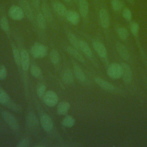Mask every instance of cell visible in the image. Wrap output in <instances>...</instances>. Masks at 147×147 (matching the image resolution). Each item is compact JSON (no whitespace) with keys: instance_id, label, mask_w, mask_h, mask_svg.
<instances>
[{"instance_id":"obj_1","label":"cell","mask_w":147,"mask_h":147,"mask_svg":"<svg viewBox=\"0 0 147 147\" xmlns=\"http://www.w3.org/2000/svg\"><path fill=\"white\" fill-rule=\"evenodd\" d=\"M30 52L34 58H42L47 54V48L41 43L36 42L32 46Z\"/></svg>"},{"instance_id":"obj_2","label":"cell","mask_w":147,"mask_h":147,"mask_svg":"<svg viewBox=\"0 0 147 147\" xmlns=\"http://www.w3.org/2000/svg\"><path fill=\"white\" fill-rule=\"evenodd\" d=\"M1 115L4 121L12 130L14 131H18L19 130L20 126L18 122L13 114L7 111H2Z\"/></svg>"},{"instance_id":"obj_3","label":"cell","mask_w":147,"mask_h":147,"mask_svg":"<svg viewBox=\"0 0 147 147\" xmlns=\"http://www.w3.org/2000/svg\"><path fill=\"white\" fill-rule=\"evenodd\" d=\"M108 76L112 79H119L122 77V68L121 64L118 63H112L107 70Z\"/></svg>"},{"instance_id":"obj_4","label":"cell","mask_w":147,"mask_h":147,"mask_svg":"<svg viewBox=\"0 0 147 147\" xmlns=\"http://www.w3.org/2000/svg\"><path fill=\"white\" fill-rule=\"evenodd\" d=\"M42 99L45 104L48 107L55 106L57 105L59 100L57 95L52 90L45 92Z\"/></svg>"},{"instance_id":"obj_5","label":"cell","mask_w":147,"mask_h":147,"mask_svg":"<svg viewBox=\"0 0 147 147\" xmlns=\"http://www.w3.org/2000/svg\"><path fill=\"white\" fill-rule=\"evenodd\" d=\"M9 15L12 20L16 21L21 20L25 16L21 7L17 5H13L9 8Z\"/></svg>"},{"instance_id":"obj_6","label":"cell","mask_w":147,"mask_h":147,"mask_svg":"<svg viewBox=\"0 0 147 147\" xmlns=\"http://www.w3.org/2000/svg\"><path fill=\"white\" fill-rule=\"evenodd\" d=\"M20 5L24 14L26 16L28 20L32 21L34 18V14L29 3L26 0H21L20 1Z\"/></svg>"},{"instance_id":"obj_7","label":"cell","mask_w":147,"mask_h":147,"mask_svg":"<svg viewBox=\"0 0 147 147\" xmlns=\"http://www.w3.org/2000/svg\"><path fill=\"white\" fill-rule=\"evenodd\" d=\"M40 123L42 129L46 131H50L53 126L51 118L46 114H44L41 116Z\"/></svg>"},{"instance_id":"obj_8","label":"cell","mask_w":147,"mask_h":147,"mask_svg":"<svg viewBox=\"0 0 147 147\" xmlns=\"http://www.w3.org/2000/svg\"><path fill=\"white\" fill-rule=\"evenodd\" d=\"M121 64L122 68V77L123 80L126 83H130L132 79L131 70L127 64L122 63Z\"/></svg>"},{"instance_id":"obj_9","label":"cell","mask_w":147,"mask_h":147,"mask_svg":"<svg viewBox=\"0 0 147 147\" xmlns=\"http://www.w3.org/2000/svg\"><path fill=\"white\" fill-rule=\"evenodd\" d=\"M21 65L24 71H27L29 67V54L25 49H21Z\"/></svg>"},{"instance_id":"obj_10","label":"cell","mask_w":147,"mask_h":147,"mask_svg":"<svg viewBox=\"0 0 147 147\" xmlns=\"http://www.w3.org/2000/svg\"><path fill=\"white\" fill-rule=\"evenodd\" d=\"M101 26L103 28H107L110 24L109 14L105 9H101L99 13Z\"/></svg>"},{"instance_id":"obj_11","label":"cell","mask_w":147,"mask_h":147,"mask_svg":"<svg viewBox=\"0 0 147 147\" xmlns=\"http://www.w3.org/2000/svg\"><path fill=\"white\" fill-rule=\"evenodd\" d=\"M26 122L29 128H36L38 125V119L33 112H29L27 114Z\"/></svg>"},{"instance_id":"obj_12","label":"cell","mask_w":147,"mask_h":147,"mask_svg":"<svg viewBox=\"0 0 147 147\" xmlns=\"http://www.w3.org/2000/svg\"><path fill=\"white\" fill-rule=\"evenodd\" d=\"M95 81L96 83L102 89L107 91H110L112 92L114 91L115 87L114 86H113L111 84L109 83L108 82L100 78H95Z\"/></svg>"},{"instance_id":"obj_13","label":"cell","mask_w":147,"mask_h":147,"mask_svg":"<svg viewBox=\"0 0 147 147\" xmlns=\"http://www.w3.org/2000/svg\"><path fill=\"white\" fill-rule=\"evenodd\" d=\"M92 45L94 49L100 57L102 58H105L106 57L107 51L105 45L102 43L97 41H95L93 42Z\"/></svg>"},{"instance_id":"obj_14","label":"cell","mask_w":147,"mask_h":147,"mask_svg":"<svg viewBox=\"0 0 147 147\" xmlns=\"http://www.w3.org/2000/svg\"><path fill=\"white\" fill-rule=\"evenodd\" d=\"M65 17L71 24L75 25H77L80 20L79 14L77 12L72 10H67Z\"/></svg>"},{"instance_id":"obj_15","label":"cell","mask_w":147,"mask_h":147,"mask_svg":"<svg viewBox=\"0 0 147 147\" xmlns=\"http://www.w3.org/2000/svg\"><path fill=\"white\" fill-rule=\"evenodd\" d=\"M67 51L68 52V53L69 55H71L72 56H73L77 60H78L82 63H84L85 61V60H84L83 56L79 52L78 49L75 48L74 47H71V46L67 47Z\"/></svg>"},{"instance_id":"obj_16","label":"cell","mask_w":147,"mask_h":147,"mask_svg":"<svg viewBox=\"0 0 147 147\" xmlns=\"http://www.w3.org/2000/svg\"><path fill=\"white\" fill-rule=\"evenodd\" d=\"M53 7L57 14L60 16H65L67 10L63 3L59 2H55L53 3Z\"/></svg>"},{"instance_id":"obj_17","label":"cell","mask_w":147,"mask_h":147,"mask_svg":"<svg viewBox=\"0 0 147 147\" xmlns=\"http://www.w3.org/2000/svg\"><path fill=\"white\" fill-rule=\"evenodd\" d=\"M117 49L122 59L125 60H128L130 59L129 52L126 47L121 43L117 44Z\"/></svg>"},{"instance_id":"obj_18","label":"cell","mask_w":147,"mask_h":147,"mask_svg":"<svg viewBox=\"0 0 147 147\" xmlns=\"http://www.w3.org/2000/svg\"><path fill=\"white\" fill-rule=\"evenodd\" d=\"M70 108V104L66 101L60 102L57 106V113L59 115H65Z\"/></svg>"},{"instance_id":"obj_19","label":"cell","mask_w":147,"mask_h":147,"mask_svg":"<svg viewBox=\"0 0 147 147\" xmlns=\"http://www.w3.org/2000/svg\"><path fill=\"white\" fill-rule=\"evenodd\" d=\"M79 9L80 15L83 17H86L88 12V3L87 0H79Z\"/></svg>"},{"instance_id":"obj_20","label":"cell","mask_w":147,"mask_h":147,"mask_svg":"<svg viewBox=\"0 0 147 147\" xmlns=\"http://www.w3.org/2000/svg\"><path fill=\"white\" fill-rule=\"evenodd\" d=\"M62 79L67 84H71L74 82V78L70 69L66 68L62 73Z\"/></svg>"},{"instance_id":"obj_21","label":"cell","mask_w":147,"mask_h":147,"mask_svg":"<svg viewBox=\"0 0 147 147\" xmlns=\"http://www.w3.org/2000/svg\"><path fill=\"white\" fill-rule=\"evenodd\" d=\"M36 22L39 28L42 29H44L46 28L47 21L46 18L43 14L39 13L37 14L36 17Z\"/></svg>"},{"instance_id":"obj_22","label":"cell","mask_w":147,"mask_h":147,"mask_svg":"<svg viewBox=\"0 0 147 147\" xmlns=\"http://www.w3.org/2000/svg\"><path fill=\"white\" fill-rule=\"evenodd\" d=\"M42 11L43 13V15L45 17L46 20L49 22H51L52 20L53 16L52 14L51 10L49 7V6L46 3H43L41 6Z\"/></svg>"},{"instance_id":"obj_23","label":"cell","mask_w":147,"mask_h":147,"mask_svg":"<svg viewBox=\"0 0 147 147\" xmlns=\"http://www.w3.org/2000/svg\"><path fill=\"white\" fill-rule=\"evenodd\" d=\"M79 47H80V49L87 56L90 57L92 56V51L88 45V44L83 41V40H80L79 41Z\"/></svg>"},{"instance_id":"obj_24","label":"cell","mask_w":147,"mask_h":147,"mask_svg":"<svg viewBox=\"0 0 147 147\" xmlns=\"http://www.w3.org/2000/svg\"><path fill=\"white\" fill-rule=\"evenodd\" d=\"M73 69H74L75 75L77 78V79L80 82H84L86 80V76L82 69H81V68L78 65L75 64L74 65Z\"/></svg>"},{"instance_id":"obj_25","label":"cell","mask_w":147,"mask_h":147,"mask_svg":"<svg viewBox=\"0 0 147 147\" xmlns=\"http://www.w3.org/2000/svg\"><path fill=\"white\" fill-rule=\"evenodd\" d=\"M67 37L68 39V41L71 43V44L72 45L73 47L77 49H80L79 47V41L77 37L72 33H69L67 34Z\"/></svg>"},{"instance_id":"obj_26","label":"cell","mask_w":147,"mask_h":147,"mask_svg":"<svg viewBox=\"0 0 147 147\" xmlns=\"http://www.w3.org/2000/svg\"><path fill=\"white\" fill-rule=\"evenodd\" d=\"M49 57L51 63L53 64H56L59 63L60 60V55L59 52L55 50L52 49L49 53Z\"/></svg>"},{"instance_id":"obj_27","label":"cell","mask_w":147,"mask_h":147,"mask_svg":"<svg viewBox=\"0 0 147 147\" xmlns=\"http://www.w3.org/2000/svg\"><path fill=\"white\" fill-rule=\"evenodd\" d=\"M75 123V119L71 116L65 117L62 121L61 124L67 127H72Z\"/></svg>"},{"instance_id":"obj_28","label":"cell","mask_w":147,"mask_h":147,"mask_svg":"<svg viewBox=\"0 0 147 147\" xmlns=\"http://www.w3.org/2000/svg\"><path fill=\"white\" fill-rule=\"evenodd\" d=\"M10 100V99L8 94L4 90L0 87V103L6 105Z\"/></svg>"},{"instance_id":"obj_29","label":"cell","mask_w":147,"mask_h":147,"mask_svg":"<svg viewBox=\"0 0 147 147\" xmlns=\"http://www.w3.org/2000/svg\"><path fill=\"white\" fill-rule=\"evenodd\" d=\"M30 73L33 76L36 78H40L42 76V72L40 67L37 65H32L30 68Z\"/></svg>"},{"instance_id":"obj_30","label":"cell","mask_w":147,"mask_h":147,"mask_svg":"<svg viewBox=\"0 0 147 147\" xmlns=\"http://www.w3.org/2000/svg\"><path fill=\"white\" fill-rule=\"evenodd\" d=\"M0 26L1 29L6 32H7L9 30V25L8 22V20L5 16H3L1 17L0 20Z\"/></svg>"},{"instance_id":"obj_31","label":"cell","mask_w":147,"mask_h":147,"mask_svg":"<svg viewBox=\"0 0 147 147\" xmlns=\"http://www.w3.org/2000/svg\"><path fill=\"white\" fill-rule=\"evenodd\" d=\"M13 58L16 64L17 65H21V53L19 52L18 49L16 48H13Z\"/></svg>"},{"instance_id":"obj_32","label":"cell","mask_w":147,"mask_h":147,"mask_svg":"<svg viewBox=\"0 0 147 147\" xmlns=\"http://www.w3.org/2000/svg\"><path fill=\"white\" fill-rule=\"evenodd\" d=\"M117 33L119 38L122 40H125L126 39H127L129 35V33L127 29L122 27L119 28L118 29Z\"/></svg>"},{"instance_id":"obj_33","label":"cell","mask_w":147,"mask_h":147,"mask_svg":"<svg viewBox=\"0 0 147 147\" xmlns=\"http://www.w3.org/2000/svg\"><path fill=\"white\" fill-rule=\"evenodd\" d=\"M45 90H46V86L40 83L37 86L36 89V92L37 95L39 98H42L45 93Z\"/></svg>"},{"instance_id":"obj_34","label":"cell","mask_w":147,"mask_h":147,"mask_svg":"<svg viewBox=\"0 0 147 147\" xmlns=\"http://www.w3.org/2000/svg\"><path fill=\"white\" fill-rule=\"evenodd\" d=\"M7 106L8 107L9 109H10V110L15 111V112H20L21 110V109L20 107V106L18 105H17L16 103L13 102V101L10 100L7 103Z\"/></svg>"},{"instance_id":"obj_35","label":"cell","mask_w":147,"mask_h":147,"mask_svg":"<svg viewBox=\"0 0 147 147\" xmlns=\"http://www.w3.org/2000/svg\"><path fill=\"white\" fill-rule=\"evenodd\" d=\"M111 3L113 9L115 11L120 10L122 8V3L118 0H112Z\"/></svg>"},{"instance_id":"obj_36","label":"cell","mask_w":147,"mask_h":147,"mask_svg":"<svg viewBox=\"0 0 147 147\" xmlns=\"http://www.w3.org/2000/svg\"><path fill=\"white\" fill-rule=\"evenodd\" d=\"M130 30L132 34L134 36H137L139 30V25L137 22H133L130 25Z\"/></svg>"},{"instance_id":"obj_37","label":"cell","mask_w":147,"mask_h":147,"mask_svg":"<svg viewBox=\"0 0 147 147\" xmlns=\"http://www.w3.org/2000/svg\"><path fill=\"white\" fill-rule=\"evenodd\" d=\"M29 140L27 138H25L18 142V144L17 145V147H27L29 146Z\"/></svg>"},{"instance_id":"obj_38","label":"cell","mask_w":147,"mask_h":147,"mask_svg":"<svg viewBox=\"0 0 147 147\" xmlns=\"http://www.w3.org/2000/svg\"><path fill=\"white\" fill-rule=\"evenodd\" d=\"M7 76V70L4 65L0 66V80H4Z\"/></svg>"},{"instance_id":"obj_39","label":"cell","mask_w":147,"mask_h":147,"mask_svg":"<svg viewBox=\"0 0 147 147\" xmlns=\"http://www.w3.org/2000/svg\"><path fill=\"white\" fill-rule=\"evenodd\" d=\"M123 16L127 20H131V17H132L131 13L128 8L126 7V8L124 9V10L123 11Z\"/></svg>"},{"instance_id":"obj_40","label":"cell","mask_w":147,"mask_h":147,"mask_svg":"<svg viewBox=\"0 0 147 147\" xmlns=\"http://www.w3.org/2000/svg\"><path fill=\"white\" fill-rule=\"evenodd\" d=\"M30 1L35 8H38L40 5V0H30Z\"/></svg>"},{"instance_id":"obj_41","label":"cell","mask_w":147,"mask_h":147,"mask_svg":"<svg viewBox=\"0 0 147 147\" xmlns=\"http://www.w3.org/2000/svg\"><path fill=\"white\" fill-rule=\"evenodd\" d=\"M64 1H65V2H69L71 1V0H64Z\"/></svg>"},{"instance_id":"obj_42","label":"cell","mask_w":147,"mask_h":147,"mask_svg":"<svg viewBox=\"0 0 147 147\" xmlns=\"http://www.w3.org/2000/svg\"><path fill=\"white\" fill-rule=\"evenodd\" d=\"M133 1H134V0H127V1H129V2H132Z\"/></svg>"}]
</instances>
